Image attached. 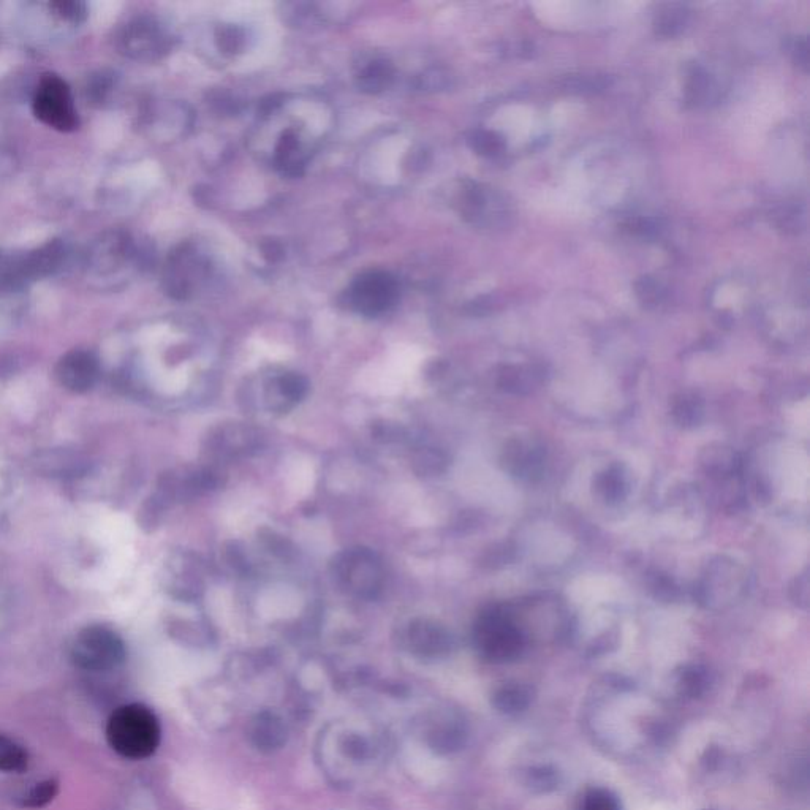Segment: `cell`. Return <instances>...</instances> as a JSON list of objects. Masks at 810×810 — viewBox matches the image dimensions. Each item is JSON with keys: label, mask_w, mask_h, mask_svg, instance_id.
<instances>
[{"label": "cell", "mask_w": 810, "mask_h": 810, "mask_svg": "<svg viewBox=\"0 0 810 810\" xmlns=\"http://www.w3.org/2000/svg\"><path fill=\"white\" fill-rule=\"evenodd\" d=\"M106 739L121 757L144 760L154 755L159 747V719L146 706L137 703L121 706L108 720Z\"/></svg>", "instance_id": "obj_1"}, {"label": "cell", "mask_w": 810, "mask_h": 810, "mask_svg": "<svg viewBox=\"0 0 810 810\" xmlns=\"http://www.w3.org/2000/svg\"><path fill=\"white\" fill-rule=\"evenodd\" d=\"M475 646L491 662H510L523 652L526 635L508 606H491L478 617Z\"/></svg>", "instance_id": "obj_2"}, {"label": "cell", "mask_w": 810, "mask_h": 810, "mask_svg": "<svg viewBox=\"0 0 810 810\" xmlns=\"http://www.w3.org/2000/svg\"><path fill=\"white\" fill-rule=\"evenodd\" d=\"M35 118L57 132L70 133L80 129V114L76 110L72 89L67 81L54 73H46L32 97Z\"/></svg>", "instance_id": "obj_3"}, {"label": "cell", "mask_w": 810, "mask_h": 810, "mask_svg": "<svg viewBox=\"0 0 810 810\" xmlns=\"http://www.w3.org/2000/svg\"><path fill=\"white\" fill-rule=\"evenodd\" d=\"M333 575L345 592L360 599H374L382 589V564L369 549L353 548L339 554L334 559Z\"/></svg>", "instance_id": "obj_4"}, {"label": "cell", "mask_w": 810, "mask_h": 810, "mask_svg": "<svg viewBox=\"0 0 810 810\" xmlns=\"http://www.w3.org/2000/svg\"><path fill=\"white\" fill-rule=\"evenodd\" d=\"M72 659L76 667L88 671H110L125 659V646L121 636L103 625H91L76 635L72 646Z\"/></svg>", "instance_id": "obj_5"}, {"label": "cell", "mask_w": 810, "mask_h": 810, "mask_svg": "<svg viewBox=\"0 0 810 810\" xmlns=\"http://www.w3.org/2000/svg\"><path fill=\"white\" fill-rule=\"evenodd\" d=\"M747 587V573L730 557H717L706 567L697 587L698 600L706 608H725L741 599Z\"/></svg>", "instance_id": "obj_6"}, {"label": "cell", "mask_w": 810, "mask_h": 810, "mask_svg": "<svg viewBox=\"0 0 810 810\" xmlns=\"http://www.w3.org/2000/svg\"><path fill=\"white\" fill-rule=\"evenodd\" d=\"M399 300V282L393 274L372 269L360 274L347 290V304L364 317H379Z\"/></svg>", "instance_id": "obj_7"}, {"label": "cell", "mask_w": 810, "mask_h": 810, "mask_svg": "<svg viewBox=\"0 0 810 810\" xmlns=\"http://www.w3.org/2000/svg\"><path fill=\"white\" fill-rule=\"evenodd\" d=\"M119 50L135 61H156L170 50L167 32L149 16L133 19L119 34Z\"/></svg>", "instance_id": "obj_8"}, {"label": "cell", "mask_w": 810, "mask_h": 810, "mask_svg": "<svg viewBox=\"0 0 810 810\" xmlns=\"http://www.w3.org/2000/svg\"><path fill=\"white\" fill-rule=\"evenodd\" d=\"M208 273V260L192 244H184L168 258L163 282L173 298L186 300Z\"/></svg>", "instance_id": "obj_9"}, {"label": "cell", "mask_w": 810, "mask_h": 810, "mask_svg": "<svg viewBox=\"0 0 810 810\" xmlns=\"http://www.w3.org/2000/svg\"><path fill=\"white\" fill-rule=\"evenodd\" d=\"M502 462L505 470L513 477L527 481L537 480L545 472V447L532 437H515L505 445Z\"/></svg>", "instance_id": "obj_10"}, {"label": "cell", "mask_w": 810, "mask_h": 810, "mask_svg": "<svg viewBox=\"0 0 810 810\" xmlns=\"http://www.w3.org/2000/svg\"><path fill=\"white\" fill-rule=\"evenodd\" d=\"M99 358L89 350H72L65 353L56 366V379L65 390L86 393L99 382Z\"/></svg>", "instance_id": "obj_11"}, {"label": "cell", "mask_w": 810, "mask_h": 810, "mask_svg": "<svg viewBox=\"0 0 810 810\" xmlns=\"http://www.w3.org/2000/svg\"><path fill=\"white\" fill-rule=\"evenodd\" d=\"M405 643L413 654L423 657H442L453 648V638L448 630L431 621L412 622L405 633Z\"/></svg>", "instance_id": "obj_12"}, {"label": "cell", "mask_w": 810, "mask_h": 810, "mask_svg": "<svg viewBox=\"0 0 810 810\" xmlns=\"http://www.w3.org/2000/svg\"><path fill=\"white\" fill-rule=\"evenodd\" d=\"M309 157H311V151L307 148L306 141L300 133L293 129L285 130L274 146V167L288 178H298L303 175Z\"/></svg>", "instance_id": "obj_13"}, {"label": "cell", "mask_w": 810, "mask_h": 810, "mask_svg": "<svg viewBox=\"0 0 810 810\" xmlns=\"http://www.w3.org/2000/svg\"><path fill=\"white\" fill-rule=\"evenodd\" d=\"M428 744L440 754H453L466 744V723L456 712L445 711L429 722Z\"/></svg>", "instance_id": "obj_14"}, {"label": "cell", "mask_w": 810, "mask_h": 810, "mask_svg": "<svg viewBox=\"0 0 810 810\" xmlns=\"http://www.w3.org/2000/svg\"><path fill=\"white\" fill-rule=\"evenodd\" d=\"M137 252L132 241L121 236L114 235L113 238L103 239L100 246L91 255V268L97 277H111L118 274L125 265L133 263Z\"/></svg>", "instance_id": "obj_15"}, {"label": "cell", "mask_w": 810, "mask_h": 810, "mask_svg": "<svg viewBox=\"0 0 810 810\" xmlns=\"http://www.w3.org/2000/svg\"><path fill=\"white\" fill-rule=\"evenodd\" d=\"M307 394V380L296 372H281L266 382L265 401L269 409L287 412Z\"/></svg>", "instance_id": "obj_16"}, {"label": "cell", "mask_w": 810, "mask_h": 810, "mask_svg": "<svg viewBox=\"0 0 810 810\" xmlns=\"http://www.w3.org/2000/svg\"><path fill=\"white\" fill-rule=\"evenodd\" d=\"M249 738L258 750L271 754L287 742V727L277 714L263 711L250 720Z\"/></svg>", "instance_id": "obj_17"}, {"label": "cell", "mask_w": 810, "mask_h": 810, "mask_svg": "<svg viewBox=\"0 0 810 810\" xmlns=\"http://www.w3.org/2000/svg\"><path fill=\"white\" fill-rule=\"evenodd\" d=\"M394 80V67L387 59L372 57L361 65L356 73V84L361 91L369 94L385 91Z\"/></svg>", "instance_id": "obj_18"}, {"label": "cell", "mask_w": 810, "mask_h": 810, "mask_svg": "<svg viewBox=\"0 0 810 810\" xmlns=\"http://www.w3.org/2000/svg\"><path fill=\"white\" fill-rule=\"evenodd\" d=\"M701 466L709 477L727 480L738 475L741 461L735 450L725 445H709L701 455Z\"/></svg>", "instance_id": "obj_19"}, {"label": "cell", "mask_w": 810, "mask_h": 810, "mask_svg": "<svg viewBox=\"0 0 810 810\" xmlns=\"http://www.w3.org/2000/svg\"><path fill=\"white\" fill-rule=\"evenodd\" d=\"M534 701V692L524 684H505L494 692L493 706L505 716L526 711Z\"/></svg>", "instance_id": "obj_20"}, {"label": "cell", "mask_w": 810, "mask_h": 810, "mask_svg": "<svg viewBox=\"0 0 810 810\" xmlns=\"http://www.w3.org/2000/svg\"><path fill=\"white\" fill-rule=\"evenodd\" d=\"M595 488L606 504H619L629 494V478L625 474L624 467L613 464L595 481Z\"/></svg>", "instance_id": "obj_21"}, {"label": "cell", "mask_w": 810, "mask_h": 810, "mask_svg": "<svg viewBox=\"0 0 810 810\" xmlns=\"http://www.w3.org/2000/svg\"><path fill=\"white\" fill-rule=\"evenodd\" d=\"M523 782L530 792L537 795L556 792L561 785V774L553 766H532L527 768L523 774Z\"/></svg>", "instance_id": "obj_22"}, {"label": "cell", "mask_w": 810, "mask_h": 810, "mask_svg": "<svg viewBox=\"0 0 810 810\" xmlns=\"http://www.w3.org/2000/svg\"><path fill=\"white\" fill-rule=\"evenodd\" d=\"M673 418L682 428H693L703 420V401L697 394L682 393L673 404Z\"/></svg>", "instance_id": "obj_23"}, {"label": "cell", "mask_w": 810, "mask_h": 810, "mask_svg": "<svg viewBox=\"0 0 810 810\" xmlns=\"http://www.w3.org/2000/svg\"><path fill=\"white\" fill-rule=\"evenodd\" d=\"M678 689L681 695L700 698L709 689V673L706 668L689 665L678 673Z\"/></svg>", "instance_id": "obj_24"}, {"label": "cell", "mask_w": 810, "mask_h": 810, "mask_svg": "<svg viewBox=\"0 0 810 810\" xmlns=\"http://www.w3.org/2000/svg\"><path fill=\"white\" fill-rule=\"evenodd\" d=\"M27 761V752L18 742L0 735V773H23Z\"/></svg>", "instance_id": "obj_25"}, {"label": "cell", "mask_w": 810, "mask_h": 810, "mask_svg": "<svg viewBox=\"0 0 810 810\" xmlns=\"http://www.w3.org/2000/svg\"><path fill=\"white\" fill-rule=\"evenodd\" d=\"M48 7L54 16L65 23L81 24L88 18V5L78 0H59L51 2Z\"/></svg>", "instance_id": "obj_26"}, {"label": "cell", "mask_w": 810, "mask_h": 810, "mask_svg": "<svg viewBox=\"0 0 810 810\" xmlns=\"http://www.w3.org/2000/svg\"><path fill=\"white\" fill-rule=\"evenodd\" d=\"M687 16L689 13L684 7H668L667 12L660 13L657 18V32L665 37L679 34L686 27Z\"/></svg>", "instance_id": "obj_27"}, {"label": "cell", "mask_w": 810, "mask_h": 810, "mask_svg": "<svg viewBox=\"0 0 810 810\" xmlns=\"http://www.w3.org/2000/svg\"><path fill=\"white\" fill-rule=\"evenodd\" d=\"M538 374L534 371L524 368H508L502 374V387L508 391H515V393H524L529 391L537 383Z\"/></svg>", "instance_id": "obj_28"}, {"label": "cell", "mask_w": 810, "mask_h": 810, "mask_svg": "<svg viewBox=\"0 0 810 810\" xmlns=\"http://www.w3.org/2000/svg\"><path fill=\"white\" fill-rule=\"evenodd\" d=\"M59 792V784L56 780H43L40 784H35L27 795L24 796V806L31 807V809H40L53 801L54 796Z\"/></svg>", "instance_id": "obj_29"}, {"label": "cell", "mask_w": 810, "mask_h": 810, "mask_svg": "<svg viewBox=\"0 0 810 810\" xmlns=\"http://www.w3.org/2000/svg\"><path fill=\"white\" fill-rule=\"evenodd\" d=\"M581 810H622L614 793L606 788H592L584 795Z\"/></svg>", "instance_id": "obj_30"}, {"label": "cell", "mask_w": 810, "mask_h": 810, "mask_svg": "<svg viewBox=\"0 0 810 810\" xmlns=\"http://www.w3.org/2000/svg\"><path fill=\"white\" fill-rule=\"evenodd\" d=\"M470 144L478 154H483V156H496L504 149L502 138L496 133L486 132V130L475 132L470 138Z\"/></svg>", "instance_id": "obj_31"}, {"label": "cell", "mask_w": 810, "mask_h": 810, "mask_svg": "<svg viewBox=\"0 0 810 810\" xmlns=\"http://www.w3.org/2000/svg\"><path fill=\"white\" fill-rule=\"evenodd\" d=\"M687 91H689V99L692 100V102L701 103L711 99V92L714 91V89H712V83L711 80H709L708 73L701 72V70H697V72L693 73Z\"/></svg>", "instance_id": "obj_32"}, {"label": "cell", "mask_w": 810, "mask_h": 810, "mask_svg": "<svg viewBox=\"0 0 810 810\" xmlns=\"http://www.w3.org/2000/svg\"><path fill=\"white\" fill-rule=\"evenodd\" d=\"M217 42H219L220 50L225 51V53H236V51L241 50L244 43L243 31H239L238 27L235 26L224 27V29H220L219 35H217Z\"/></svg>", "instance_id": "obj_33"}, {"label": "cell", "mask_w": 810, "mask_h": 810, "mask_svg": "<svg viewBox=\"0 0 810 810\" xmlns=\"http://www.w3.org/2000/svg\"><path fill=\"white\" fill-rule=\"evenodd\" d=\"M638 296H640L643 303H657L660 301V287L657 282L651 281V279H643L641 284H638Z\"/></svg>", "instance_id": "obj_34"}, {"label": "cell", "mask_w": 810, "mask_h": 810, "mask_svg": "<svg viewBox=\"0 0 810 810\" xmlns=\"http://www.w3.org/2000/svg\"><path fill=\"white\" fill-rule=\"evenodd\" d=\"M799 587V594L796 597H793L795 600L796 605L799 606H807V600H809V591H807V587H809V581H807V575H803V578H796L795 581Z\"/></svg>", "instance_id": "obj_35"}, {"label": "cell", "mask_w": 810, "mask_h": 810, "mask_svg": "<svg viewBox=\"0 0 810 810\" xmlns=\"http://www.w3.org/2000/svg\"><path fill=\"white\" fill-rule=\"evenodd\" d=\"M706 755H708V757H706L703 761H705L708 769L716 768V766L720 763V758H722L720 750L717 749V747H711V749H708V752H706Z\"/></svg>", "instance_id": "obj_36"}]
</instances>
